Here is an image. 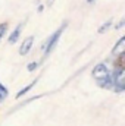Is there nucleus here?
<instances>
[{
  "label": "nucleus",
  "mask_w": 125,
  "mask_h": 126,
  "mask_svg": "<svg viewBox=\"0 0 125 126\" xmlns=\"http://www.w3.org/2000/svg\"><path fill=\"white\" fill-rule=\"evenodd\" d=\"M66 27H68V22H63L62 25L44 41V44L41 46V50H43V53H44V57H49V54L55 50V47L58 46V41H59V38H61V35H62L63 30H65Z\"/></svg>",
  "instance_id": "obj_1"
},
{
  "label": "nucleus",
  "mask_w": 125,
  "mask_h": 126,
  "mask_svg": "<svg viewBox=\"0 0 125 126\" xmlns=\"http://www.w3.org/2000/svg\"><path fill=\"white\" fill-rule=\"evenodd\" d=\"M109 67L106 66V63H97L96 66L93 67V70H91V75H93V78L96 81H99V79H103V78H106L107 75H109Z\"/></svg>",
  "instance_id": "obj_2"
},
{
  "label": "nucleus",
  "mask_w": 125,
  "mask_h": 126,
  "mask_svg": "<svg viewBox=\"0 0 125 126\" xmlns=\"http://www.w3.org/2000/svg\"><path fill=\"white\" fill-rule=\"evenodd\" d=\"M32 44H34V35L27 37V38L22 41V44L19 46V54H21V56H27V54L30 53V50L32 48Z\"/></svg>",
  "instance_id": "obj_3"
},
{
  "label": "nucleus",
  "mask_w": 125,
  "mask_h": 126,
  "mask_svg": "<svg viewBox=\"0 0 125 126\" xmlns=\"http://www.w3.org/2000/svg\"><path fill=\"white\" fill-rule=\"evenodd\" d=\"M121 54H125V37H121L119 40H118V43L113 46V48H112V56H115V57H118V56H121Z\"/></svg>",
  "instance_id": "obj_4"
},
{
  "label": "nucleus",
  "mask_w": 125,
  "mask_h": 126,
  "mask_svg": "<svg viewBox=\"0 0 125 126\" xmlns=\"http://www.w3.org/2000/svg\"><path fill=\"white\" fill-rule=\"evenodd\" d=\"M22 28H24V22H21L19 25H16V28L9 34V37H7L9 44H15V43L19 40V35H21V32H22Z\"/></svg>",
  "instance_id": "obj_5"
},
{
  "label": "nucleus",
  "mask_w": 125,
  "mask_h": 126,
  "mask_svg": "<svg viewBox=\"0 0 125 126\" xmlns=\"http://www.w3.org/2000/svg\"><path fill=\"white\" fill-rule=\"evenodd\" d=\"M37 81H38V79H34L31 84H28V85H27V87H24L21 91H18V93H16V98H21V97H24V95L27 94L28 91H31L32 88H34V85L37 84Z\"/></svg>",
  "instance_id": "obj_6"
},
{
  "label": "nucleus",
  "mask_w": 125,
  "mask_h": 126,
  "mask_svg": "<svg viewBox=\"0 0 125 126\" xmlns=\"http://www.w3.org/2000/svg\"><path fill=\"white\" fill-rule=\"evenodd\" d=\"M112 24H113V21H112V19L106 21V22H104V24H103V25H102L99 30H97V32H99V34H103V32H106L109 28H110V27H112Z\"/></svg>",
  "instance_id": "obj_7"
},
{
  "label": "nucleus",
  "mask_w": 125,
  "mask_h": 126,
  "mask_svg": "<svg viewBox=\"0 0 125 126\" xmlns=\"http://www.w3.org/2000/svg\"><path fill=\"white\" fill-rule=\"evenodd\" d=\"M9 95V91H7V88L3 85V84H0V103L1 101H4V98Z\"/></svg>",
  "instance_id": "obj_8"
},
{
  "label": "nucleus",
  "mask_w": 125,
  "mask_h": 126,
  "mask_svg": "<svg viewBox=\"0 0 125 126\" xmlns=\"http://www.w3.org/2000/svg\"><path fill=\"white\" fill-rule=\"evenodd\" d=\"M7 30H9V22H1L0 24V40L4 37V34L7 32Z\"/></svg>",
  "instance_id": "obj_9"
},
{
  "label": "nucleus",
  "mask_w": 125,
  "mask_h": 126,
  "mask_svg": "<svg viewBox=\"0 0 125 126\" xmlns=\"http://www.w3.org/2000/svg\"><path fill=\"white\" fill-rule=\"evenodd\" d=\"M38 66H40L38 62H31V63H28V64H27V69H28V72H34Z\"/></svg>",
  "instance_id": "obj_10"
},
{
  "label": "nucleus",
  "mask_w": 125,
  "mask_h": 126,
  "mask_svg": "<svg viewBox=\"0 0 125 126\" xmlns=\"http://www.w3.org/2000/svg\"><path fill=\"white\" fill-rule=\"evenodd\" d=\"M124 24H125V19H121V21H119V24H118L115 28H116V30H121V28L124 27Z\"/></svg>",
  "instance_id": "obj_11"
},
{
  "label": "nucleus",
  "mask_w": 125,
  "mask_h": 126,
  "mask_svg": "<svg viewBox=\"0 0 125 126\" xmlns=\"http://www.w3.org/2000/svg\"><path fill=\"white\" fill-rule=\"evenodd\" d=\"M43 10H44V6H43V4H38V7H37V12H38V13H41Z\"/></svg>",
  "instance_id": "obj_12"
},
{
  "label": "nucleus",
  "mask_w": 125,
  "mask_h": 126,
  "mask_svg": "<svg viewBox=\"0 0 125 126\" xmlns=\"http://www.w3.org/2000/svg\"><path fill=\"white\" fill-rule=\"evenodd\" d=\"M94 1H96V0H87V3H88V4H91V3H94Z\"/></svg>",
  "instance_id": "obj_13"
},
{
  "label": "nucleus",
  "mask_w": 125,
  "mask_h": 126,
  "mask_svg": "<svg viewBox=\"0 0 125 126\" xmlns=\"http://www.w3.org/2000/svg\"><path fill=\"white\" fill-rule=\"evenodd\" d=\"M52 3H53V0H47V4H49V6H50Z\"/></svg>",
  "instance_id": "obj_14"
}]
</instances>
